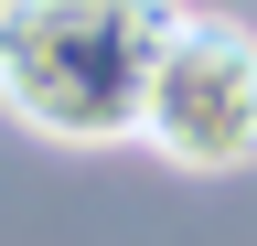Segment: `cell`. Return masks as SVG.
<instances>
[{
  "label": "cell",
  "mask_w": 257,
  "mask_h": 246,
  "mask_svg": "<svg viewBox=\"0 0 257 246\" xmlns=\"http://www.w3.org/2000/svg\"><path fill=\"white\" fill-rule=\"evenodd\" d=\"M182 0H0V107L64 150L140 139Z\"/></svg>",
  "instance_id": "cell-1"
},
{
  "label": "cell",
  "mask_w": 257,
  "mask_h": 246,
  "mask_svg": "<svg viewBox=\"0 0 257 246\" xmlns=\"http://www.w3.org/2000/svg\"><path fill=\"white\" fill-rule=\"evenodd\" d=\"M140 139L172 171H246L257 161V33L246 22L182 11V33H172V54L150 75Z\"/></svg>",
  "instance_id": "cell-2"
}]
</instances>
